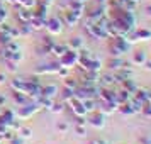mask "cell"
Listing matches in <instances>:
<instances>
[{"instance_id":"obj_1","label":"cell","mask_w":151,"mask_h":144,"mask_svg":"<svg viewBox=\"0 0 151 144\" xmlns=\"http://www.w3.org/2000/svg\"><path fill=\"white\" fill-rule=\"evenodd\" d=\"M39 109V107H37V105H29V107H21V110H19V112H17V115L21 117H26V115H32V114H34L36 110Z\"/></svg>"},{"instance_id":"obj_2","label":"cell","mask_w":151,"mask_h":144,"mask_svg":"<svg viewBox=\"0 0 151 144\" xmlns=\"http://www.w3.org/2000/svg\"><path fill=\"white\" fill-rule=\"evenodd\" d=\"M48 29L51 31V32H60V22L58 21H49V26H48Z\"/></svg>"},{"instance_id":"obj_3","label":"cell","mask_w":151,"mask_h":144,"mask_svg":"<svg viewBox=\"0 0 151 144\" xmlns=\"http://www.w3.org/2000/svg\"><path fill=\"white\" fill-rule=\"evenodd\" d=\"M31 136H32V130H31V129H26V127L21 129V137H22V139H29Z\"/></svg>"},{"instance_id":"obj_4","label":"cell","mask_w":151,"mask_h":144,"mask_svg":"<svg viewBox=\"0 0 151 144\" xmlns=\"http://www.w3.org/2000/svg\"><path fill=\"white\" fill-rule=\"evenodd\" d=\"M10 144H24L22 137H14V141H10Z\"/></svg>"},{"instance_id":"obj_5","label":"cell","mask_w":151,"mask_h":144,"mask_svg":"<svg viewBox=\"0 0 151 144\" xmlns=\"http://www.w3.org/2000/svg\"><path fill=\"white\" fill-rule=\"evenodd\" d=\"M5 82V75H4V73H0V83H4Z\"/></svg>"}]
</instances>
